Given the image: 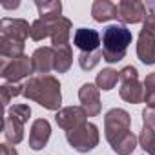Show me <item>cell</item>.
<instances>
[{
	"instance_id": "cell-1",
	"label": "cell",
	"mask_w": 155,
	"mask_h": 155,
	"mask_svg": "<svg viewBox=\"0 0 155 155\" xmlns=\"http://www.w3.org/2000/svg\"><path fill=\"white\" fill-rule=\"evenodd\" d=\"M22 95L28 101H33L40 104L42 108L49 111H58L62 110V93H60V82L53 75H37L26 81Z\"/></svg>"
},
{
	"instance_id": "cell-2",
	"label": "cell",
	"mask_w": 155,
	"mask_h": 155,
	"mask_svg": "<svg viewBox=\"0 0 155 155\" xmlns=\"http://www.w3.org/2000/svg\"><path fill=\"white\" fill-rule=\"evenodd\" d=\"M131 31L124 24H111L102 31V60L113 64L126 57V49L131 44Z\"/></svg>"
},
{
	"instance_id": "cell-3",
	"label": "cell",
	"mask_w": 155,
	"mask_h": 155,
	"mask_svg": "<svg viewBox=\"0 0 155 155\" xmlns=\"http://www.w3.org/2000/svg\"><path fill=\"white\" fill-rule=\"evenodd\" d=\"M66 140L69 142V146L75 151L88 153L99 146V140H101L99 128L93 122H86L79 128H73V130L66 131Z\"/></svg>"
},
{
	"instance_id": "cell-4",
	"label": "cell",
	"mask_w": 155,
	"mask_h": 155,
	"mask_svg": "<svg viewBox=\"0 0 155 155\" xmlns=\"http://www.w3.org/2000/svg\"><path fill=\"white\" fill-rule=\"evenodd\" d=\"M130 126H131L130 113L120 108H111L104 115V135H106V140L110 142V146H113L117 140H120L124 135H128Z\"/></svg>"
},
{
	"instance_id": "cell-5",
	"label": "cell",
	"mask_w": 155,
	"mask_h": 155,
	"mask_svg": "<svg viewBox=\"0 0 155 155\" xmlns=\"http://www.w3.org/2000/svg\"><path fill=\"white\" fill-rule=\"evenodd\" d=\"M31 73L35 71H33V62L28 55L0 60V77L9 84H18L20 81L28 79Z\"/></svg>"
},
{
	"instance_id": "cell-6",
	"label": "cell",
	"mask_w": 155,
	"mask_h": 155,
	"mask_svg": "<svg viewBox=\"0 0 155 155\" xmlns=\"http://www.w3.org/2000/svg\"><path fill=\"white\" fill-rule=\"evenodd\" d=\"M55 120L64 131H69L73 128H79V126L86 124L88 122V113L84 111L82 106H66V108L57 111Z\"/></svg>"
},
{
	"instance_id": "cell-7",
	"label": "cell",
	"mask_w": 155,
	"mask_h": 155,
	"mask_svg": "<svg viewBox=\"0 0 155 155\" xmlns=\"http://www.w3.org/2000/svg\"><path fill=\"white\" fill-rule=\"evenodd\" d=\"M119 20L122 24H139L146 18V4L140 0H120L117 4Z\"/></svg>"
},
{
	"instance_id": "cell-8",
	"label": "cell",
	"mask_w": 155,
	"mask_h": 155,
	"mask_svg": "<svg viewBox=\"0 0 155 155\" xmlns=\"http://www.w3.org/2000/svg\"><path fill=\"white\" fill-rule=\"evenodd\" d=\"M31 35V26L24 18H2L0 20V37L15 38L20 42H26V38Z\"/></svg>"
},
{
	"instance_id": "cell-9",
	"label": "cell",
	"mask_w": 155,
	"mask_h": 155,
	"mask_svg": "<svg viewBox=\"0 0 155 155\" xmlns=\"http://www.w3.org/2000/svg\"><path fill=\"white\" fill-rule=\"evenodd\" d=\"M99 91L101 90L97 88V84H91V82L82 84V88L79 90V101H81V106L84 108V111L88 113V117H97L102 110Z\"/></svg>"
},
{
	"instance_id": "cell-10",
	"label": "cell",
	"mask_w": 155,
	"mask_h": 155,
	"mask_svg": "<svg viewBox=\"0 0 155 155\" xmlns=\"http://www.w3.org/2000/svg\"><path fill=\"white\" fill-rule=\"evenodd\" d=\"M73 44L81 49V53H91V51H99L102 44V37L95 29L79 28L73 33Z\"/></svg>"
},
{
	"instance_id": "cell-11",
	"label": "cell",
	"mask_w": 155,
	"mask_h": 155,
	"mask_svg": "<svg viewBox=\"0 0 155 155\" xmlns=\"http://www.w3.org/2000/svg\"><path fill=\"white\" fill-rule=\"evenodd\" d=\"M42 20H48L49 22V28H51V46L57 48V46H64V44H69V35H71V20L66 18V17H57V18H42Z\"/></svg>"
},
{
	"instance_id": "cell-12",
	"label": "cell",
	"mask_w": 155,
	"mask_h": 155,
	"mask_svg": "<svg viewBox=\"0 0 155 155\" xmlns=\"http://www.w3.org/2000/svg\"><path fill=\"white\" fill-rule=\"evenodd\" d=\"M33 71L38 75H48L51 69H55V49L51 46L37 48L31 55Z\"/></svg>"
},
{
	"instance_id": "cell-13",
	"label": "cell",
	"mask_w": 155,
	"mask_h": 155,
	"mask_svg": "<svg viewBox=\"0 0 155 155\" xmlns=\"http://www.w3.org/2000/svg\"><path fill=\"white\" fill-rule=\"evenodd\" d=\"M49 137H51V126H49V122L46 119L33 120L31 130H29V148L35 150V151L42 150L48 144Z\"/></svg>"
},
{
	"instance_id": "cell-14",
	"label": "cell",
	"mask_w": 155,
	"mask_h": 155,
	"mask_svg": "<svg viewBox=\"0 0 155 155\" xmlns=\"http://www.w3.org/2000/svg\"><path fill=\"white\" fill-rule=\"evenodd\" d=\"M137 57L146 66L155 64V37L148 35L142 29L139 33V38H137Z\"/></svg>"
},
{
	"instance_id": "cell-15",
	"label": "cell",
	"mask_w": 155,
	"mask_h": 155,
	"mask_svg": "<svg viewBox=\"0 0 155 155\" xmlns=\"http://www.w3.org/2000/svg\"><path fill=\"white\" fill-rule=\"evenodd\" d=\"M91 17L95 22H108V20L119 18L117 4L110 2V0H95L91 6Z\"/></svg>"
},
{
	"instance_id": "cell-16",
	"label": "cell",
	"mask_w": 155,
	"mask_h": 155,
	"mask_svg": "<svg viewBox=\"0 0 155 155\" xmlns=\"http://www.w3.org/2000/svg\"><path fill=\"white\" fill-rule=\"evenodd\" d=\"M24 124L26 122H22L20 119L6 113V117H4V137H6L8 144L22 142V139H24Z\"/></svg>"
},
{
	"instance_id": "cell-17",
	"label": "cell",
	"mask_w": 155,
	"mask_h": 155,
	"mask_svg": "<svg viewBox=\"0 0 155 155\" xmlns=\"http://www.w3.org/2000/svg\"><path fill=\"white\" fill-rule=\"evenodd\" d=\"M119 93H120V99L130 102V104L144 102V86L139 82V79L137 81H130V82H122Z\"/></svg>"
},
{
	"instance_id": "cell-18",
	"label": "cell",
	"mask_w": 155,
	"mask_h": 155,
	"mask_svg": "<svg viewBox=\"0 0 155 155\" xmlns=\"http://www.w3.org/2000/svg\"><path fill=\"white\" fill-rule=\"evenodd\" d=\"M53 48V46H51ZM55 49V71L57 73H66L69 71L71 64H73V51H71V44H64V46H57Z\"/></svg>"
},
{
	"instance_id": "cell-19",
	"label": "cell",
	"mask_w": 155,
	"mask_h": 155,
	"mask_svg": "<svg viewBox=\"0 0 155 155\" xmlns=\"http://www.w3.org/2000/svg\"><path fill=\"white\" fill-rule=\"evenodd\" d=\"M120 81V77H119V71L113 69V68H104L101 73H97V79H95V84L99 90L102 91H111L117 82Z\"/></svg>"
},
{
	"instance_id": "cell-20",
	"label": "cell",
	"mask_w": 155,
	"mask_h": 155,
	"mask_svg": "<svg viewBox=\"0 0 155 155\" xmlns=\"http://www.w3.org/2000/svg\"><path fill=\"white\" fill-rule=\"evenodd\" d=\"M22 55H24V42L0 37V57L2 58H17Z\"/></svg>"
},
{
	"instance_id": "cell-21",
	"label": "cell",
	"mask_w": 155,
	"mask_h": 155,
	"mask_svg": "<svg viewBox=\"0 0 155 155\" xmlns=\"http://www.w3.org/2000/svg\"><path fill=\"white\" fill-rule=\"evenodd\" d=\"M37 9H38V18H57V17H62V2L60 0H49V2H40L37 0L35 2Z\"/></svg>"
},
{
	"instance_id": "cell-22",
	"label": "cell",
	"mask_w": 155,
	"mask_h": 155,
	"mask_svg": "<svg viewBox=\"0 0 155 155\" xmlns=\"http://www.w3.org/2000/svg\"><path fill=\"white\" fill-rule=\"evenodd\" d=\"M137 142H139V137H135V135L130 131V133L124 135L120 140H117V142L111 146V150H113L117 155H131L133 150L137 148Z\"/></svg>"
},
{
	"instance_id": "cell-23",
	"label": "cell",
	"mask_w": 155,
	"mask_h": 155,
	"mask_svg": "<svg viewBox=\"0 0 155 155\" xmlns=\"http://www.w3.org/2000/svg\"><path fill=\"white\" fill-rule=\"evenodd\" d=\"M31 40L35 42H40L48 37H51V28H49V22L48 20H42V18H37L33 24H31Z\"/></svg>"
},
{
	"instance_id": "cell-24",
	"label": "cell",
	"mask_w": 155,
	"mask_h": 155,
	"mask_svg": "<svg viewBox=\"0 0 155 155\" xmlns=\"http://www.w3.org/2000/svg\"><path fill=\"white\" fill-rule=\"evenodd\" d=\"M22 91H24V86H20V84H9V82L2 84V86H0V95H2V104L8 108V106H9V102H11V99H15V97L22 95Z\"/></svg>"
},
{
	"instance_id": "cell-25",
	"label": "cell",
	"mask_w": 155,
	"mask_h": 155,
	"mask_svg": "<svg viewBox=\"0 0 155 155\" xmlns=\"http://www.w3.org/2000/svg\"><path fill=\"white\" fill-rule=\"evenodd\" d=\"M102 58V49L99 51H91V53H81L79 55V66L84 69V71H90L93 69Z\"/></svg>"
},
{
	"instance_id": "cell-26",
	"label": "cell",
	"mask_w": 155,
	"mask_h": 155,
	"mask_svg": "<svg viewBox=\"0 0 155 155\" xmlns=\"http://www.w3.org/2000/svg\"><path fill=\"white\" fill-rule=\"evenodd\" d=\"M139 144L146 153H150L155 148V130L148 128V126H142L140 135H139Z\"/></svg>"
},
{
	"instance_id": "cell-27",
	"label": "cell",
	"mask_w": 155,
	"mask_h": 155,
	"mask_svg": "<svg viewBox=\"0 0 155 155\" xmlns=\"http://www.w3.org/2000/svg\"><path fill=\"white\" fill-rule=\"evenodd\" d=\"M8 115H13V117L20 119L22 122H28L29 117H31V108L28 104H15L8 110Z\"/></svg>"
},
{
	"instance_id": "cell-28",
	"label": "cell",
	"mask_w": 155,
	"mask_h": 155,
	"mask_svg": "<svg viewBox=\"0 0 155 155\" xmlns=\"http://www.w3.org/2000/svg\"><path fill=\"white\" fill-rule=\"evenodd\" d=\"M119 77H120V82H130V81H137L139 79V71L135 66H126L119 71Z\"/></svg>"
},
{
	"instance_id": "cell-29",
	"label": "cell",
	"mask_w": 155,
	"mask_h": 155,
	"mask_svg": "<svg viewBox=\"0 0 155 155\" xmlns=\"http://www.w3.org/2000/svg\"><path fill=\"white\" fill-rule=\"evenodd\" d=\"M142 126H148V128L155 130V110L153 108H144V111H142Z\"/></svg>"
},
{
	"instance_id": "cell-30",
	"label": "cell",
	"mask_w": 155,
	"mask_h": 155,
	"mask_svg": "<svg viewBox=\"0 0 155 155\" xmlns=\"http://www.w3.org/2000/svg\"><path fill=\"white\" fill-rule=\"evenodd\" d=\"M142 31H146L148 35L155 37V15H153V13L146 15L144 22H142Z\"/></svg>"
},
{
	"instance_id": "cell-31",
	"label": "cell",
	"mask_w": 155,
	"mask_h": 155,
	"mask_svg": "<svg viewBox=\"0 0 155 155\" xmlns=\"http://www.w3.org/2000/svg\"><path fill=\"white\" fill-rule=\"evenodd\" d=\"M142 86H144V95L146 93H153L155 91V71L153 73H150L146 79H144V82H142Z\"/></svg>"
},
{
	"instance_id": "cell-32",
	"label": "cell",
	"mask_w": 155,
	"mask_h": 155,
	"mask_svg": "<svg viewBox=\"0 0 155 155\" xmlns=\"http://www.w3.org/2000/svg\"><path fill=\"white\" fill-rule=\"evenodd\" d=\"M0 155H18V151H17V148L9 146L6 142V144H0Z\"/></svg>"
},
{
	"instance_id": "cell-33",
	"label": "cell",
	"mask_w": 155,
	"mask_h": 155,
	"mask_svg": "<svg viewBox=\"0 0 155 155\" xmlns=\"http://www.w3.org/2000/svg\"><path fill=\"white\" fill-rule=\"evenodd\" d=\"M144 102H146V108H153L155 110V91L153 93H146L144 95Z\"/></svg>"
},
{
	"instance_id": "cell-34",
	"label": "cell",
	"mask_w": 155,
	"mask_h": 155,
	"mask_svg": "<svg viewBox=\"0 0 155 155\" xmlns=\"http://www.w3.org/2000/svg\"><path fill=\"white\" fill-rule=\"evenodd\" d=\"M18 6H20V2H11V4H8V2H4V4H2V8H8V9H13V8L17 9Z\"/></svg>"
},
{
	"instance_id": "cell-35",
	"label": "cell",
	"mask_w": 155,
	"mask_h": 155,
	"mask_svg": "<svg viewBox=\"0 0 155 155\" xmlns=\"http://www.w3.org/2000/svg\"><path fill=\"white\" fill-rule=\"evenodd\" d=\"M146 8L155 15V0H148V2H146Z\"/></svg>"
},
{
	"instance_id": "cell-36",
	"label": "cell",
	"mask_w": 155,
	"mask_h": 155,
	"mask_svg": "<svg viewBox=\"0 0 155 155\" xmlns=\"http://www.w3.org/2000/svg\"><path fill=\"white\" fill-rule=\"evenodd\" d=\"M150 155H155V148H153V150H151V151H150Z\"/></svg>"
}]
</instances>
